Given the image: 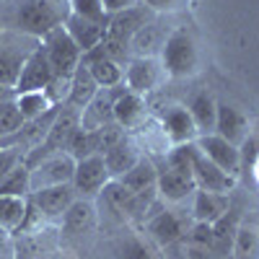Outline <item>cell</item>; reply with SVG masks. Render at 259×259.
I'll return each instance as SVG.
<instances>
[{"label":"cell","mask_w":259,"mask_h":259,"mask_svg":"<svg viewBox=\"0 0 259 259\" xmlns=\"http://www.w3.org/2000/svg\"><path fill=\"white\" fill-rule=\"evenodd\" d=\"M138 3H140V0H101L106 16H117V13H122V11H127V8L138 6Z\"/></svg>","instance_id":"36"},{"label":"cell","mask_w":259,"mask_h":259,"mask_svg":"<svg viewBox=\"0 0 259 259\" xmlns=\"http://www.w3.org/2000/svg\"><path fill=\"white\" fill-rule=\"evenodd\" d=\"M215 133L226 138L233 145H241L249 133V122L246 117L231 104H218V117H215Z\"/></svg>","instance_id":"21"},{"label":"cell","mask_w":259,"mask_h":259,"mask_svg":"<svg viewBox=\"0 0 259 259\" xmlns=\"http://www.w3.org/2000/svg\"><path fill=\"white\" fill-rule=\"evenodd\" d=\"M117 182H119L124 189H130V192H145V189H153L156 182H158V166H156L153 158L143 156V158H140L133 168H130L124 177H119Z\"/></svg>","instance_id":"24"},{"label":"cell","mask_w":259,"mask_h":259,"mask_svg":"<svg viewBox=\"0 0 259 259\" xmlns=\"http://www.w3.org/2000/svg\"><path fill=\"white\" fill-rule=\"evenodd\" d=\"M150 21H153V11H150L145 3H138L133 8H127L117 16H109V24H106V39H114L119 45L130 47L133 41Z\"/></svg>","instance_id":"9"},{"label":"cell","mask_w":259,"mask_h":259,"mask_svg":"<svg viewBox=\"0 0 259 259\" xmlns=\"http://www.w3.org/2000/svg\"><path fill=\"white\" fill-rule=\"evenodd\" d=\"M161 65L168 78H192L200 70V47L187 29L171 31L161 45Z\"/></svg>","instance_id":"2"},{"label":"cell","mask_w":259,"mask_h":259,"mask_svg":"<svg viewBox=\"0 0 259 259\" xmlns=\"http://www.w3.org/2000/svg\"><path fill=\"white\" fill-rule=\"evenodd\" d=\"M161 130L168 140V145H187V143H194L200 135H197V127L192 122V114L187 106H168V109L161 114Z\"/></svg>","instance_id":"16"},{"label":"cell","mask_w":259,"mask_h":259,"mask_svg":"<svg viewBox=\"0 0 259 259\" xmlns=\"http://www.w3.org/2000/svg\"><path fill=\"white\" fill-rule=\"evenodd\" d=\"M11 239H13V236H11L8 231H3V228H0V259H8V256L13 254Z\"/></svg>","instance_id":"37"},{"label":"cell","mask_w":259,"mask_h":259,"mask_svg":"<svg viewBox=\"0 0 259 259\" xmlns=\"http://www.w3.org/2000/svg\"><path fill=\"white\" fill-rule=\"evenodd\" d=\"M8 259H13V256H8Z\"/></svg>","instance_id":"40"},{"label":"cell","mask_w":259,"mask_h":259,"mask_svg":"<svg viewBox=\"0 0 259 259\" xmlns=\"http://www.w3.org/2000/svg\"><path fill=\"white\" fill-rule=\"evenodd\" d=\"M96 91H99V85H96L91 70L80 62L75 68V73L70 75V91H68V101L65 104L75 106V109H83V106L96 96Z\"/></svg>","instance_id":"26"},{"label":"cell","mask_w":259,"mask_h":259,"mask_svg":"<svg viewBox=\"0 0 259 259\" xmlns=\"http://www.w3.org/2000/svg\"><path fill=\"white\" fill-rule=\"evenodd\" d=\"M145 226H148L150 236H153V239H156L163 249L179 244L184 236H187V233H184V223H182L171 210H166V207H163L161 212H156L153 218H148Z\"/></svg>","instance_id":"20"},{"label":"cell","mask_w":259,"mask_h":259,"mask_svg":"<svg viewBox=\"0 0 259 259\" xmlns=\"http://www.w3.org/2000/svg\"><path fill=\"white\" fill-rule=\"evenodd\" d=\"M3 29L41 39L62 26L70 13L68 0H3Z\"/></svg>","instance_id":"1"},{"label":"cell","mask_w":259,"mask_h":259,"mask_svg":"<svg viewBox=\"0 0 259 259\" xmlns=\"http://www.w3.org/2000/svg\"><path fill=\"white\" fill-rule=\"evenodd\" d=\"M148 119H150V112H148L145 96L124 89L114 101V122L127 133V130H140Z\"/></svg>","instance_id":"17"},{"label":"cell","mask_w":259,"mask_h":259,"mask_svg":"<svg viewBox=\"0 0 259 259\" xmlns=\"http://www.w3.org/2000/svg\"><path fill=\"white\" fill-rule=\"evenodd\" d=\"M124 91V85L117 89H99L96 96L80 109V127L83 130H99L104 124L114 122V101Z\"/></svg>","instance_id":"14"},{"label":"cell","mask_w":259,"mask_h":259,"mask_svg":"<svg viewBox=\"0 0 259 259\" xmlns=\"http://www.w3.org/2000/svg\"><path fill=\"white\" fill-rule=\"evenodd\" d=\"M80 62L91 70V75H94L99 89H117V85H124V68H122L119 60L83 55Z\"/></svg>","instance_id":"22"},{"label":"cell","mask_w":259,"mask_h":259,"mask_svg":"<svg viewBox=\"0 0 259 259\" xmlns=\"http://www.w3.org/2000/svg\"><path fill=\"white\" fill-rule=\"evenodd\" d=\"M233 259H259V228L256 226H239L233 236Z\"/></svg>","instance_id":"30"},{"label":"cell","mask_w":259,"mask_h":259,"mask_svg":"<svg viewBox=\"0 0 259 259\" xmlns=\"http://www.w3.org/2000/svg\"><path fill=\"white\" fill-rule=\"evenodd\" d=\"M140 158H143V148H140L133 138H127V135H124L122 140H117V143L104 153V163H106V171H109L112 179L124 177Z\"/></svg>","instance_id":"18"},{"label":"cell","mask_w":259,"mask_h":259,"mask_svg":"<svg viewBox=\"0 0 259 259\" xmlns=\"http://www.w3.org/2000/svg\"><path fill=\"white\" fill-rule=\"evenodd\" d=\"M187 109L192 114V122L197 127V135H210L215 133V117H218V101H215L207 91L194 94L187 104Z\"/></svg>","instance_id":"23"},{"label":"cell","mask_w":259,"mask_h":259,"mask_svg":"<svg viewBox=\"0 0 259 259\" xmlns=\"http://www.w3.org/2000/svg\"><path fill=\"white\" fill-rule=\"evenodd\" d=\"M256 177H259V163H256Z\"/></svg>","instance_id":"39"},{"label":"cell","mask_w":259,"mask_h":259,"mask_svg":"<svg viewBox=\"0 0 259 259\" xmlns=\"http://www.w3.org/2000/svg\"><path fill=\"white\" fill-rule=\"evenodd\" d=\"M124 259H150V254H148V249H145V246H140V244H133V246L127 249Z\"/></svg>","instance_id":"38"},{"label":"cell","mask_w":259,"mask_h":259,"mask_svg":"<svg viewBox=\"0 0 259 259\" xmlns=\"http://www.w3.org/2000/svg\"><path fill=\"white\" fill-rule=\"evenodd\" d=\"M78 127H80V109H75V106H70V104H62L52 127H50V133H47V138L24 156V163L31 168L41 158L55 156V153H65V150H68V143H70V138H73V133Z\"/></svg>","instance_id":"3"},{"label":"cell","mask_w":259,"mask_h":259,"mask_svg":"<svg viewBox=\"0 0 259 259\" xmlns=\"http://www.w3.org/2000/svg\"><path fill=\"white\" fill-rule=\"evenodd\" d=\"M189 246H200V249H210L212 246V226L210 223H197L189 231Z\"/></svg>","instance_id":"34"},{"label":"cell","mask_w":259,"mask_h":259,"mask_svg":"<svg viewBox=\"0 0 259 259\" xmlns=\"http://www.w3.org/2000/svg\"><path fill=\"white\" fill-rule=\"evenodd\" d=\"M39 47V39L18 34L11 29H0V85L16 91V80L29 55Z\"/></svg>","instance_id":"4"},{"label":"cell","mask_w":259,"mask_h":259,"mask_svg":"<svg viewBox=\"0 0 259 259\" xmlns=\"http://www.w3.org/2000/svg\"><path fill=\"white\" fill-rule=\"evenodd\" d=\"M26 210H29V194L26 197H21V194H0V228L16 236L26 218Z\"/></svg>","instance_id":"25"},{"label":"cell","mask_w":259,"mask_h":259,"mask_svg":"<svg viewBox=\"0 0 259 259\" xmlns=\"http://www.w3.org/2000/svg\"><path fill=\"white\" fill-rule=\"evenodd\" d=\"M68 6H70V13L73 16H80V18H94V21L109 18V16L104 13L101 0H68Z\"/></svg>","instance_id":"32"},{"label":"cell","mask_w":259,"mask_h":259,"mask_svg":"<svg viewBox=\"0 0 259 259\" xmlns=\"http://www.w3.org/2000/svg\"><path fill=\"white\" fill-rule=\"evenodd\" d=\"M39 45L47 55V62H50L55 78H70L83 60V52L70 39V34L65 31V26H57L50 34H45L39 39Z\"/></svg>","instance_id":"5"},{"label":"cell","mask_w":259,"mask_h":259,"mask_svg":"<svg viewBox=\"0 0 259 259\" xmlns=\"http://www.w3.org/2000/svg\"><path fill=\"white\" fill-rule=\"evenodd\" d=\"M24 150H18V148H13V145H3L0 148V179H3L11 168H16L21 161H24Z\"/></svg>","instance_id":"33"},{"label":"cell","mask_w":259,"mask_h":259,"mask_svg":"<svg viewBox=\"0 0 259 259\" xmlns=\"http://www.w3.org/2000/svg\"><path fill=\"white\" fill-rule=\"evenodd\" d=\"M0 194H21V197L31 194V168L24 161L0 179Z\"/></svg>","instance_id":"31"},{"label":"cell","mask_w":259,"mask_h":259,"mask_svg":"<svg viewBox=\"0 0 259 259\" xmlns=\"http://www.w3.org/2000/svg\"><path fill=\"white\" fill-rule=\"evenodd\" d=\"M94 221H96V212L91 200H75L68 207V212L62 215V228L70 233H85L94 228Z\"/></svg>","instance_id":"27"},{"label":"cell","mask_w":259,"mask_h":259,"mask_svg":"<svg viewBox=\"0 0 259 259\" xmlns=\"http://www.w3.org/2000/svg\"><path fill=\"white\" fill-rule=\"evenodd\" d=\"M140 3H145L153 13H171V11H177L184 0H140Z\"/></svg>","instance_id":"35"},{"label":"cell","mask_w":259,"mask_h":259,"mask_svg":"<svg viewBox=\"0 0 259 259\" xmlns=\"http://www.w3.org/2000/svg\"><path fill=\"white\" fill-rule=\"evenodd\" d=\"M29 200L34 202V207L45 215V221H62V215L68 212V207L78 200V194L73 189V184H57V187H45L29 194Z\"/></svg>","instance_id":"11"},{"label":"cell","mask_w":259,"mask_h":259,"mask_svg":"<svg viewBox=\"0 0 259 259\" xmlns=\"http://www.w3.org/2000/svg\"><path fill=\"white\" fill-rule=\"evenodd\" d=\"M112 182L109 171H106L104 156H89L83 161H75L73 171V189L78 194V200H94L104 192V187Z\"/></svg>","instance_id":"6"},{"label":"cell","mask_w":259,"mask_h":259,"mask_svg":"<svg viewBox=\"0 0 259 259\" xmlns=\"http://www.w3.org/2000/svg\"><path fill=\"white\" fill-rule=\"evenodd\" d=\"M194 145L202 150L205 158H210L215 166H221L226 174H231V177L239 174V168H241V150H239V145L228 143L218 133L200 135L197 140H194Z\"/></svg>","instance_id":"12"},{"label":"cell","mask_w":259,"mask_h":259,"mask_svg":"<svg viewBox=\"0 0 259 259\" xmlns=\"http://www.w3.org/2000/svg\"><path fill=\"white\" fill-rule=\"evenodd\" d=\"M13 104L18 106V112H21V117H24V122H31V119H36V117H41V114H47L52 106H57V104L50 101V96H47L45 91L16 94ZM60 106H62V104H60Z\"/></svg>","instance_id":"28"},{"label":"cell","mask_w":259,"mask_h":259,"mask_svg":"<svg viewBox=\"0 0 259 259\" xmlns=\"http://www.w3.org/2000/svg\"><path fill=\"white\" fill-rule=\"evenodd\" d=\"M55 80V73L47 62V55L41 45L29 55V60L21 68V75L16 80V94H29V91H45L47 85Z\"/></svg>","instance_id":"13"},{"label":"cell","mask_w":259,"mask_h":259,"mask_svg":"<svg viewBox=\"0 0 259 259\" xmlns=\"http://www.w3.org/2000/svg\"><path fill=\"white\" fill-rule=\"evenodd\" d=\"M73 171H75V158L70 153H55L41 158L39 163L31 166V192L57 184H70Z\"/></svg>","instance_id":"8"},{"label":"cell","mask_w":259,"mask_h":259,"mask_svg":"<svg viewBox=\"0 0 259 259\" xmlns=\"http://www.w3.org/2000/svg\"><path fill=\"white\" fill-rule=\"evenodd\" d=\"M166 70L158 57H150V55H140V57H133L124 68V89L133 91V94H150L156 91L161 80H163Z\"/></svg>","instance_id":"7"},{"label":"cell","mask_w":259,"mask_h":259,"mask_svg":"<svg viewBox=\"0 0 259 259\" xmlns=\"http://www.w3.org/2000/svg\"><path fill=\"white\" fill-rule=\"evenodd\" d=\"M65 153H70L75 161H83L89 156H101V145H99V133L96 130H83L78 127L70 143H68V150Z\"/></svg>","instance_id":"29"},{"label":"cell","mask_w":259,"mask_h":259,"mask_svg":"<svg viewBox=\"0 0 259 259\" xmlns=\"http://www.w3.org/2000/svg\"><path fill=\"white\" fill-rule=\"evenodd\" d=\"M231 210V200L223 192H205V189H194V205L192 215L197 223H218L223 215Z\"/></svg>","instance_id":"19"},{"label":"cell","mask_w":259,"mask_h":259,"mask_svg":"<svg viewBox=\"0 0 259 259\" xmlns=\"http://www.w3.org/2000/svg\"><path fill=\"white\" fill-rule=\"evenodd\" d=\"M106 24H109V18L104 21H94V18H80V16H73L68 13V18H65V31L70 34V39L78 45V50L85 55L91 52L94 47H99L101 41L106 39Z\"/></svg>","instance_id":"15"},{"label":"cell","mask_w":259,"mask_h":259,"mask_svg":"<svg viewBox=\"0 0 259 259\" xmlns=\"http://www.w3.org/2000/svg\"><path fill=\"white\" fill-rule=\"evenodd\" d=\"M189 158H192V177H194V184L197 189H205V192H223L228 194L233 189V182L236 177L226 174L221 166H215L210 158L202 156V150L192 143V150H189Z\"/></svg>","instance_id":"10"}]
</instances>
